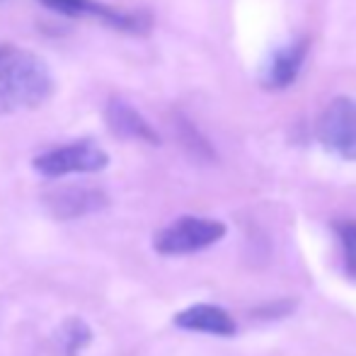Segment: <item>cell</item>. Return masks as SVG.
Instances as JSON below:
<instances>
[{
	"label": "cell",
	"instance_id": "1",
	"mask_svg": "<svg viewBox=\"0 0 356 356\" xmlns=\"http://www.w3.org/2000/svg\"><path fill=\"white\" fill-rule=\"evenodd\" d=\"M54 95L49 63L32 51H0V114L37 109Z\"/></svg>",
	"mask_w": 356,
	"mask_h": 356
},
{
	"label": "cell",
	"instance_id": "2",
	"mask_svg": "<svg viewBox=\"0 0 356 356\" xmlns=\"http://www.w3.org/2000/svg\"><path fill=\"white\" fill-rule=\"evenodd\" d=\"M107 165H109L107 150L99 143L90 141V138L49 148L32 160L34 172L49 179H61L68 177V175H95V172H102Z\"/></svg>",
	"mask_w": 356,
	"mask_h": 356
},
{
	"label": "cell",
	"instance_id": "3",
	"mask_svg": "<svg viewBox=\"0 0 356 356\" xmlns=\"http://www.w3.org/2000/svg\"><path fill=\"white\" fill-rule=\"evenodd\" d=\"M44 8L73 19H92L109 29L124 34H148L153 27V17L145 10H122L99 0H34Z\"/></svg>",
	"mask_w": 356,
	"mask_h": 356
},
{
	"label": "cell",
	"instance_id": "4",
	"mask_svg": "<svg viewBox=\"0 0 356 356\" xmlns=\"http://www.w3.org/2000/svg\"><path fill=\"white\" fill-rule=\"evenodd\" d=\"M225 235V225L216 218H202V216H182L158 230L153 238V248L165 257H179L207 250L218 243Z\"/></svg>",
	"mask_w": 356,
	"mask_h": 356
},
{
	"label": "cell",
	"instance_id": "5",
	"mask_svg": "<svg viewBox=\"0 0 356 356\" xmlns=\"http://www.w3.org/2000/svg\"><path fill=\"white\" fill-rule=\"evenodd\" d=\"M318 138L332 155L356 160V99L334 97L318 119Z\"/></svg>",
	"mask_w": 356,
	"mask_h": 356
},
{
	"label": "cell",
	"instance_id": "6",
	"mask_svg": "<svg viewBox=\"0 0 356 356\" xmlns=\"http://www.w3.org/2000/svg\"><path fill=\"white\" fill-rule=\"evenodd\" d=\"M42 204L56 220H75L107 209L109 197L104 189L90 184H61L49 189L42 197Z\"/></svg>",
	"mask_w": 356,
	"mask_h": 356
},
{
	"label": "cell",
	"instance_id": "7",
	"mask_svg": "<svg viewBox=\"0 0 356 356\" xmlns=\"http://www.w3.org/2000/svg\"><path fill=\"white\" fill-rule=\"evenodd\" d=\"M104 122H107L109 131L117 138H122V141L160 145V136L153 129V124L129 99L119 97V95L109 97L107 104H104Z\"/></svg>",
	"mask_w": 356,
	"mask_h": 356
},
{
	"label": "cell",
	"instance_id": "8",
	"mask_svg": "<svg viewBox=\"0 0 356 356\" xmlns=\"http://www.w3.org/2000/svg\"><path fill=\"white\" fill-rule=\"evenodd\" d=\"M308 54V39H293V42L284 44V47L274 49L267 58H264L262 68H259V83L267 90H286L293 85L298 78L300 66Z\"/></svg>",
	"mask_w": 356,
	"mask_h": 356
},
{
	"label": "cell",
	"instance_id": "9",
	"mask_svg": "<svg viewBox=\"0 0 356 356\" xmlns=\"http://www.w3.org/2000/svg\"><path fill=\"white\" fill-rule=\"evenodd\" d=\"M175 325L179 330H187V332H204L216 334V337H233L238 332V325L228 315V310L211 303H197L179 310L175 315Z\"/></svg>",
	"mask_w": 356,
	"mask_h": 356
},
{
	"label": "cell",
	"instance_id": "10",
	"mask_svg": "<svg viewBox=\"0 0 356 356\" xmlns=\"http://www.w3.org/2000/svg\"><path fill=\"white\" fill-rule=\"evenodd\" d=\"M54 342H56V349L63 356H78L92 342V330L85 320L73 315V318H66L58 325V330L54 332Z\"/></svg>",
	"mask_w": 356,
	"mask_h": 356
},
{
	"label": "cell",
	"instance_id": "11",
	"mask_svg": "<svg viewBox=\"0 0 356 356\" xmlns=\"http://www.w3.org/2000/svg\"><path fill=\"white\" fill-rule=\"evenodd\" d=\"M332 228L344 250V272L356 282V220H337Z\"/></svg>",
	"mask_w": 356,
	"mask_h": 356
},
{
	"label": "cell",
	"instance_id": "12",
	"mask_svg": "<svg viewBox=\"0 0 356 356\" xmlns=\"http://www.w3.org/2000/svg\"><path fill=\"white\" fill-rule=\"evenodd\" d=\"M177 136L182 138V145L189 150L192 155H197V158H211V145L202 138V134L197 131V129L192 127V124L187 122V119H179L177 124Z\"/></svg>",
	"mask_w": 356,
	"mask_h": 356
}]
</instances>
